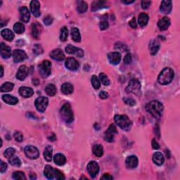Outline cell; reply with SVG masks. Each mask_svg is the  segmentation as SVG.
Instances as JSON below:
<instances>
[{
	"label": "cell",
	"instance_id": "cell-1",
	"mask_svg": "<svg viewBox=\"0 0 180 180\" xmlns=\"http://www.w3.org/2000/svg\"><path fill=\"white\" fill-rule=\"evenodd\" d=\"M163 104L160 101L156 100L149 102L146 106V110L156 118H159L161 116L163 112Z\"/></svg>",
	"mask_w": 180,
	"mask_h": 180
},
{
	"label": "cell",
	"instance_id": "cell-2",
	"mask_svg": "<svg viewBox=\"0 0 180 180\" xmlns=\"http://www.w3.org/2000/svg\"><path fill=\"white\" fill-rule=\"evenodd\" d=\"M174 73L173 70L170 68H165L159 74L158 81L161 84L165 85L170 83L174 78Z\"/></svg>",
	"mask_w": 180,
	"mask_h": 180
},
{
	"label": "cell",
	"instance_id": "cell-3",
	"mask_svg": "<svg viewBox=\"0 0 180 180\" xmlns=\"http://www.w3.org/2000/svg\"><path fill=\"white\" fill-rule=\"evenodd\" d=\"M44 174L49 179H64L65 177L63 174L62 172L59 171L58 169L54 168L49 165L45 166V170H44Z\"/></svg>",
	"mask_w": 180,
	"mask_h": 180
},
{
	"label": "cell",
	"instance_id": "cell-4",
	"mask_svg": "<svg viewBox=\"0 0 180 180\" xmlns=\"http://www.w3.org/2000/svg\"><path fill=\"white\" fill-rule=\"evenodd\" d=\"M114 119L118 125L123 130L128 131L132 127V122L126 115H116Z\"/></svg>",
	"mask_w": 180,
	"mask_h": 180
},
{
	"label": "cell",
	"instance_id": "cell-5",
	"mask_svg": "<svg viewBox=\"0 0 180 180\" xmlns=\"http://www.w3.org/2000/svg\"><path fill=\"white\" fill-rule=\"evenodd\" d=\"M61 117L64 122L66 123H71L74 120V115L73 112L72 110L71 105L68 104H65L61 108L60 110Z\"/></svg>",
	"mask_w": 180,
	"mask_h": 180
},
{
	"label": "cell",
	"instance_id": "cell-6",
	"mask_svg": "<svg viewBox=\"0 0 180 180\" xmlns=\"http://www.w3.org/2000/svg\"><path fill=\"white\" fill-rule=\"evenodd\" d=\"M141 84L137 79H132L129 82L128 86L126 87L125 91L127 94L133 93L137 94L140 92Z\"/></svg>",
	"mask_w": 180,
	"mask_h": 180
},
{
	"label": "cell",
	"instance_id": "cell-7",
	"mask_svg": "<svg viewBox=\"0 0 180 180\" xmlns=\"http://www.w3.org/2000/svg\"><path fill=\"white\" fill-rule=\"evenodd\" d=\"M39 71L42 78H47L51 74V63L48 60L42 61V63L39 66Z\"/></svg>",
	"mask_w": 180,
	"mask_h": 180
},
{
	"label": "cell",
	"instance_id": "cell-8",
	"mask_svg": "<svg viewBox=\"0 0 180 180\" xmlns=\"http://www.w3.org/2000/svg\"><path fill=\"white\" fill-rule=\"evenodd\" d=\"M49 104V100L47 97L40 96L35 99V105L37 110L39 112L43 113L47 109Z\"/></svg>",
	"mask_w": 180,
	"mask_h": 180
},
{
	"label": "cell",
	"instance_id": "cell-9",
	"mask_svg": "<svg viewBox=\"0 0 180 180\" xmlns=\"http://www.w3.org/2000/svg\"><path fill=\"white\" fill-rule=\"evenodd\" d=\"M25 153L28 158L31 160H35L39 158L40 153L38 149L33 146H28L24 149Z\"/></svg>",
	"mask_w": 180,
	"mask_h": 180
},
{
	"label": "cell",
	"instance_id": "cell-10",
	"mask_svg": "<svg viewBox=\"0 0 180 180\" xmlns=\"http://www.w3.org/2000/svg\"><path fill=\"white\" fill-rule=\"evenodd\" d=\"M87 172L92 178H94L99 172V166L96 161L89 162L87 166Z\"/></svg>",
	"mask_w": 180,
	"mask_h": 180
},
{
	"label": "cell",
	"instance_id": "cell-11",
	"mask_svg": "<svg viewBox=\"0 0 180 180\" xmlns=\"http://www.w3.org/2000/svg\"><path fill=\"white\" fill-rule=\"evenodd\" d=\"M117 133L118 131L116 127H115V126L111 124L109 127V129H108L104 133V139L108 141V142H112L114 139L115 135Z\"/></svg>",
	"mask_w": 180,
	"mask_h": 180
},
{
	"label": "cell",
	"instance_id": "cell-12",
	"mask_svg": "<svg viewBox=\"0 0 180 180\" xmlns=\"http://www.w3.org/2000/svg\"><path fill=\"white\" fill-rule=\"evenodd\" d=\"M66 52L69 54H75L76 56H79V57H83L84 56V51L82 49H79L78 47H74V46L69 45L67 46L65 49Z\"/></svg>",
	"mask_w": 180,
	"mask_h": 180
},
{
	"label": "cell",
	"instance_id": "cell-13",
	"mask_svg": "<svg viewBox=\"0 0 180 180\" xmlns=\"http://www.w3.org/2000/svg\"><path fill=\"white\" fill-rule=\"evenodd\" d=\"M27 54L24 51L20 49H15L13 52V58L14 62L20 63L27 58Z\"/></svg>",
	"mask_w": 180,
	"mask_h": 180
},
{
	"label": "cell",
	"instance_id": "cell-14",
	"mask_svg": "<svg viewBox=\"0 0 180 180\" xmlns=\"http://www.w3.org/2000/svg\"><path fill=\"white\" fill-rule=\"evenodd\" d=\"M65 65L67 68L72 71L78 70L79 66L78 61H77L75 58H72V57L68 58L66 59V61L65 62Z\"/></svg>",
	"mask_w": 180,
	"mask_h": 180
},
{
	"label": "cell",
	"instance_id": "cell-15",
	"mask_svg": "<svg viewBox=\"0 0 180 180\" xmlns=\"http://www.w3.org/2000/svg\"><path fill=\"white\" fill-rule=\"evenodd\" d=\"M30 10H31L33 16L36 18L40 17L41 15L40 12V4L37 0H33L30 2Z\"/></svg>",
	"mask_w": 180,
	"mask_h": 180
},
{
	"label": "cell",
	"instance_id": "cell-16",
	"mask_svg": "<svg viewBox=\"0 0 180 180\" xmlns=\"http://www.w3.org/2000/svg\"><path fill=\"white\" fill-rule=\"evenodd\" d=\"M125 165L127 168L134 169L138 165V158L135 156H130L126 158Z\"/></svg>",
	"mask_w": 180,
	"mask_h": 180
},
{
	"label": "cell",
	"instance_id": "cell-17",
	"mask_svg": "<svg viewBox=\"0 0 180 180\" xmlns=\"http://www.w3.org/2000/svg\"><path fill=\"white\" fill-rule=\"evenodd\" d=\"M28 73H29V70H28V67L25 65L21 66L17 72L16 78L19 80L23 81L28 75Z\"/></svg>",
	"mask_w": 180,
	"mask_h": 180
},
{
	"label": "cell",
	"instance_id": "cell-18",
	"mask_svg": "<svg viewBox=\"0 0 180 180\" xmlns=\"http://www.w3.org/2000/svg\"><path fill=\"white\" fill-rule=\"evenodd\" d=\"M50 56L51 58L56 61H63L65 58V54L61 49H56L51 51Z\"/></svg>",
	"mask_w": 180,
	"mask_h": 180
},
{
	"label": "cell",
	"instance_id": "cell-19",
	"mask_svg": "<svg viewBox=\"0 0 180 180\" xmlns=\"http://www.w3.org/2000/svg\"><path fill=\"white\" fill-rule=\"evenodd\" d=\"M108 58H109V62L113 64V65H118L120 62V60H121V55H120L119 52L115 51V52L109 54Z\"/></svg>",
	"mask_w": 180,
	"mask_h": 180
},
{
	"label": "cell",
	"instance_id": "cell-20",
	"mask_svg": "<svg viewBox=\"0 0 180 180\" xmlns=\"http://www.w3.org/2000/svg\"><path fill=\"white\" fill-rule=\"evenodd\" d=\"M42 26L39 23H35V24L32 25L31 28V33L32 37L35 39H39L40 35L42 32Z\"/></svg>",
	"mask_w": 180,
	"mask_h": 180
},
{
	"label": "cell",
	"instance_id": "cell-21",
	"mask_svg": "<svg viewBox=\"0 0 180 180\" xmlns=\"http://www.w3.org/2000/svg\"><path fill=\"white\" fill-rule=\"evenodd\" d=\"M20 15V20L24 23H28L30 19V11L27 7L22 6L19 9Z\"/></svg>",
	"mask_w": 180,
	"mask_h": 180
},
{
	"label": "cell",
	"instance_id": "cell-22",
	"mask_svg": "<svg viewBox=\"0 0 180 180\" xmlns=\"http://www.w3.org/2000/svg\"><path fill=\"white\" fill-rule=\"evenodd\" d=\"M19 94L24 98H29L34 94V91L30 87H21L19 88Z\"/></svg>",
	"mask_w": 180,
	"mask_h": 180
},
{
	"label": "cell",
	"instance_id": "cell-23",
	"mask_svg": "<svg viewBox=\"0 0 180 180\" xmlns=\"http://www.w3.org/2000/svg\"><path fill=\"white\" fill-rule=\"evenodd\" d=\"M172 9L171 1H163L161 4L160 10L165 14H168L171 12Z\"/></svg>",
	"mask_w": 180,
	"mask_h": 180
},
{
	"label": "cell",
	"instance_id": "cell-24",
	"mask_svg": "<svg viewBox=\"0 0 180 180\" xmlns=\"http://www.w3.org/2000/svg\"><path fill=\"white\" fill-rule=\"evenodd\" d=\"M1 56L4 59L9 58L11 56V48L3 42L1 43Z\"/></svg>",
	"mask_w": 180,
	"mask_h": 180
},
{
	"label": "cell",
	"instance_id": "cell-25",
	"mask_svg": "<svg viewBox=\"0 0 180 180\" xmlns=\"http://www.w3.org/2000/svg\"><path fill=\"white\" fill-rule=\"evenodd\" d=\"M169 25H170V19L168 17H163L158 23V26L162 31L166 30Z\"/></svg>",
	"mask_w": 180,
	"mask_h": 180
},
{
	"label": "cell",
	"instance_id": "cell-26",
	"mask_svg": "<svg viewBox=\"0 0 180 180\" xmlns=\"http://www.w3.org/2000/svg\"><path fill=\"white\" fill-rule=\"evenodd\" d=\"M2 99L3 101L7 104L9 105H16L19 102V99L16 97L13 96L9 94H4L2 95Z\"/></svg>",
	"mask_w": 180,
	"mask_h": 180
},
{
	"label": "cell",
	"instance_id": "cell-27",
	"mask_svg": "<svg viewBox=\"0 0 180 180\" xmlns=\"http://www.w3.org/2000/svg\"><path fill=\"white\" fill-rule=\"evenodd\" d=\"M54 161L57 165L62 166L66 163V158L62 153H57L54 157Z\"/></svg>",
	"mask_w": 180,
	"mask_h": 180
},
{
	"label": "cell",
	"instance_id": "cell-28",
	"mask_svg": "<svg viewBox=\"0 0 180 180\" xmlns=\"http://www.w3.org/2000/svg\"><path fill=\"white\" fill-rule=\"evenodd\" d=\"M152 159L154 163L156 164L157 165H161L163 164L165 161L164 156L161 152H156L154 153L153 155Z\"/></svg>",
	"mask_w": 180,
	"mask_h": 180
},
{
	"label": "cell",
	"instance_id": "cell-29",
	"mask_svg": "<svg viewBox=\"0 0 180 180\" xmlns=\"http://www.w3.org/2000/svg\"><path fill=\"white\" fill-rule=\"evenodd\" d=\"M160 48V44L156 40L151 41L149 45V50H150V53L151 55H156L159 50Z\"/></svg>",
	"mask_w": 180,
	"mask_h": 180
},
{
	"label": "cell",
	"instance_id": "cell-30",
	"mask_svg": "<svg viewBox=\"0 0 180 180\" xmlns=\"http://www.w3.org/2000/svg\"><path fill=\"white\" fill-rule=\"evenodd\" d=\"M1 35L4 39L9 41V42H11L14 38V32L9 29L2 30L1 31Z\"/></svg>",
	"mask_w": 180,
	"mask_h": 180
},
{
	"label": "cell",
	"instance_id": "cell-31",
	"mask_svg": "<svg viewBox=\"0 0 180 180\" xmlns=\"http://www.w3.org/2000/svg\"><path fill=\"white\" fill-rule=\"evenodd\" d=\"M61 90V92L64 94H71L73 92L74 88H73V86L72 85L71 83H68V82H66V83H64L62 84Z\"/></svg>",
	"mask_w": 180,
	"mask_h": 180
},
{
	"label": "cell",
	"instance_id": "cell-32",
	"mask_svg": "<svg viewBox=\"0 0 180 180\" xmlns=\"http://www.w3.org/2000/svg\"><path fill=\"white\" fill-rule=\"evenodd\" d=\"M148 16L145 13H141L139 16L138 22L141 27H144L148 24Z\"/></svg>",
	"mask_w": 180,
	"mask_h": 180
},
{
	"label": "cell",
	"instance_id": "cell-33",
	"mask_svg": "<svg viewBox=\"0 0 180 180\" xmlns=\"http://www.w3.org/2000/svg\"><path fill=\"white\" fill-rule=\"evenodd\" d=\"M71 37L75 42H79L81 41V36L79 30L77 28H73L71 29Z\"/></svg>",
	"mask_w": 180,
	"mask_h": 180
},
{
	"label": "cell",
	"instance_id": "cell-34",
	"mask_svg": "<svg viewBox=\"0 0 180 180\" xmlns=\"http://www.w3.org/2000/svg\"><path fill=\"white\" fill-rule=\"evenodd\" d=\"M52 151L53 148L51 146H47L44 151V157H45V160L48 162H50L52 158Z\"/></svg>",
	"mask_w": 180,
	"mask_h": 180
},
{
	"label": "cell",
	"instance_id": "cell-35",
	"mask_svg": "<svg viewBox=\"0 0 180 180\" xmlns=\"http://www.w3.org/2000/svg\"><path fill=\"white\" fill-rule=\"evenodd\" d=\"M92 151L95 156L96 157H101L104 154V149L103 146L100 144H96L92 148Z\"/></svg>",
	"mask_w": 180,
	"mask_h": 180
},
{
	"label": "cell",
	"instance_id": "cell-36",
	"mask_svg": "<svg viewBox=\"0 0 180 180\" xmlns=\"http://www.w3.org/2000/svg\"><path fill=\"white\" fill-rule=\"evenodd\" d=\"M45 92L49 96H54L56 93V87L53 84H49L46 87Z\"/></svg>",
	"mask_w": 180,
	"mask_h": 180
},
{
	"label": "cell",
	"instance_id": "cell-37",
	"mask_svg": "<svg viewBox=\"0 0 180 180\" xmlns=\"http://www.w3.org/2000/svg\"><path fill=\"white\" fill-rule=\"evenodd\" d=\"M14 83H11V82H6L2 84L1 87V92H8L11 91L14 89Z\"/></svg>",
	"mask_w": 180,
	"mask_h": 180
},
{
	"label": "cell",
	"instance_id": "cell-38",
	"mask_svg": "<svg viewBox=\"0 0 180 180\" xmlns=\"http://www.w3.org/2000/svg\"><path fill=\"white\" fill-rule=\"evenodd\" d=\"M87 9H88V5L85 2L83 1H79L78 2V7H77V10L79 13H85L87 11Z\"/></svg>",
	"mask_w": 180,
	"mask_h": 180
},
{
	"label": "cell",
	"instance_id": "cell-39",
	"mask_svg": "<svg viewBox=\"0 0 180 180\" xmlns=\"http://www.w3.org/2000/svg\"><path fill=\"white\" fill-rule=\"evenodd\" d=\"M14 30L17 34H22L25 32V25L21 23H16L14 25Z\"/></svg>",
	"mask_w": 180,
	"mask_h": 180
},
{
	"label": "cell",
	"instance_id": "cell-40",
	"mask_svg": "<svg viewBox=\"0 0 180 180\" xmlns=\"http://www.w3.org/2000/svg\"><path fill=\"white\" fill-rule=\"evenodd\" d=\"M68 37V28L66 26H63L61 29V34H60V40L62 42H65L67 40Z\"/></svg>",
	"mask_w": 180,
	"mask_h": 180
},
{
	"label": "cell",
	"instance_id": "cell-41",
	"mask_svg": "<svg viewBox=\"0 0 180 180\" xmlns=\"http://www.w3.org/2000/svg\"><path fill=\"white\" fill-rule=\"evenodd\" d=\"M105 4V2L103 1H94L92 4V11H96L99 9H101L102 6H104Z\"/></svg>",
	"mask_w": 180,
	"mask_h": 180
},
{
	"label": "cell",
	"instance_id": "cell-42",
	"mask_svg": "<svg viewBox=\"0 0 180 180\" xmlns=\"http://www.w3.org/2000/svg\"><path fill=\"white\" fill-rule=\"evenodd\" d=\"M92 84L95 89H99L101 87V83H100L99 79L97 78L96 75H92L91 78Z\"/></svg>",
	"mask_w": 180,
	"mask_h": 180
},
{
	"label": "cell",
	"instance_id": "cell-43",
	"mask_svg": "<svg viewBox=\"0 0 180 180\" xmlns=\"http://www.w3.org/2000/svg\"><path fill=\"white\" fill-rule=\"evenodd\" d=\"M13 178L16 180H24L26 179V177L24 174V172L21 171H16L13 173Z\"/></svg>",
	"mask_w": 180,
	"mask_h": 180
},
{
	"label": "cell",
	"instance_id": "cell-44",
	"mask_svg": "<svg viewBox=\"0 0 180 180\" xmlns=\"http://www.w3.org/2000/svg\"><path fill=\"white\" fill-rule=\"evenodd\" d=\"M99 78H100V79H101V81L103 83V84H104L105 86H109L110 84L109 79L105 73H100L99 74Z\"/></svg>",
	"mask_w": 180,
	"mask_h": 180
},
{
	"label": "cell",
	"instance_id": "cell-45",
	"mask_svg": "<svg viewBox=\"0 0 180 180\" xmlns=\"http://www.w3.org/2000/svg\"><path fill=\"white\" fill-rule=\"evenodd\" d=\"M9 163L13 166L19 167L21 165V161L18 157H12L11 158L9 159Z\"/></svg>",
	"mask_w": 180,
	"mask_h": 180
},
{
	"label": "cell",
	"instance_id": "cell-46",
	"mask_svg": "<svg viewBox=\"0 0 180 180\" xmlns=\"http://www.w3.org/2000/svg\"><path fill=\"white\" fill-rule=\"evenodd\" d=\"M15 152H16V151H15L14 148H7L6 151H5L4 155L6 158H8L9 160L10 158H11L12 157L14 156Z\"/></svg>",
	"mask_w": 180,
	"mask_h": 180
},
{
	"label": "cell",
	"instance_id": "cell-47",
	"mask_svg": "<svg viewBox=\"0 0 180 180\" xmlns=\"http://www.w3.org/2000/svg\"><path fill=\"white\" fill-rule=\"evenodd\" d=\"M33 53L36 55H40L43 53V49L40 45H35L33 47Z\"/></svg>",
	"mask_w": 180,
	"mask_h": 180
},
{
	"label": "cell",
	"instance_id": "cell-48",
	"mask_svg": "<svg viewBox=\"0 0 180 180\" xmlns=\"http://www.w3.org/2000/svg\"><path fill=\"white\" fill-rule=\"evenodd\" d=\"M14 136L15 139H16L17 141H19V142H21V141L24 140V136H23L21 132H16L14 133Z\"/></svg>",
	"mask_w": 180,
	"mask_h": 180
},
{
	"label": "cell",
	"instance_id": "cell-49",
	"mask_svg": "<svg viewBox=\"0 0 180 180\" xmlns=\"http://www.w3.org/2000/svg\"><path fill=\"white\" fill-rule=\"evenodd\" d=\"M43 21H44V24H45L46 25H49L52 24L53 18L51 16L48 15V16H47L45 18V19H44Z\"/></svg>",
	"mask_w": 180,
	"mask_h": 180
},
{
	"label": "cell",
	"instance_id": "cell-50",
	"mask_svg": "<svg viewBox=\"0 0 180 180\" xmlns=\"http://www.w3.org/2000/svg\"><path fill=\"white\" fill-rule=\"evenodd\" d=\"M123 101H125V104H127V105H130L131 106H135L136 104V102L134 99H131V98H124L123 99Z\"/></svg>",
	"mask_w": 180,
	"mask_h": 180
},
{
	"label": "cell",
	"instance_id": "cell-51",
	"mask_svg": "<svg viewBox=\"0 0 180 180\" xmlns=\"http://www.w3.org/2000/svg\"><path fill=\"white\" fill-rule=\"evenodd\" d=\"M99 27H100V30H105L109 27V24L106 20H104V21L101 22V24H100L99 25Z\"/></svg>",
	"mask_w": 180,
	"mask_h": 180
},
{
	"label": "cell",
	"instance_id": "cell-52",
	"mask_svg": "<svg viewBox=\"0 0 180 180\" xmlns=\"http://www.w3.org/2000/svg\"><path fill=\"white\" fill-rule=\"evenodd\" d=\"M132 61V56H131L130 54H127V55L125 56L124 58V63L125 64H130L131 63Z\"/></svg>",
	"mask_w": 180,
	"mask_h": 180
},
{
	"label": "cell",
	"instance_id": "cell-53",
	"mask_svg": "<svg viewBox=\"0 0 180 180\" xmlns=\"http://www.w3.org/2000/svg\"><path fill=\"white\" fill-rule=\"evenodd\" d=\"M151 4V1H141V6L144 9H148Z\"/></svg>",
	"mask_w": 180,
	"mask_h": 180
},
{
	"label": "cell",
	"instance_id": "cell-54",
	"mask_svg": "<svg viewBox=\"0 0 180 180\" xmlns=\"http://www.w3.org/2000/svg\"><path fill=\"white\" fill-rule=\"evenodd\" d=\"M7 169V164L4 163L3 161H1V165H0V171L2 173H3Z\"/></svg>",
	"mask_w": 180,
	"mask_h": 180
},
{
	"label": "cell",
	"instance_id": "cell-55",
	"mask_svg": "<svg viewBox=\"0 0 180 180\" xmlns=\"http://www.w3.org/2000/svg\"><path fill=\"white\" fill-rule=\"evenodd\" d=\"M151 144H152V147L154 149H159V148H160V145H159V144L156 141L155 139H152V142H151Z\"/></svg>",
	"mask_w": 180,
	"mask_h": 180
},
{
	"label": "cell",
	"instance_id": "cell-56",
	"mask_svg": "<svg viewBox=\"0 0 180 180\" xmlns=\"http://www.w3.org/2000/svg\"><path fill=\"white\" fill-rule=\"evenodd\" d=\"M99 97L101 99H107L108 97H109V94L107 93V92H104V91H102L100 92V94H99Z\"/></svg>",
	"mask_w": 180,
	"mask_h": 180
},
{
	"label": "cell",
	"instance_id": "cell-57",
	"mask_svg": "<svg viewBox=\"0 0 180 180\" xmlns=\"http://www.w3.org/2000/svg\"><path fill=\"white\" fill-rule=\"evenodd\" d=\"M113 179H114V177L111 175H110L109 174H104V175L101 177V179L103 180H111Z\"/></svg>",
	"mask_w": 180,
	"mask_h": 180
},
{
	"label": "cell",
	"instance_id": "cell-58",
	"mask_svg": "<svg viewBox=\"0 0 180 180\" xmlns=\"http://www.w3.org/2000/svg\"><path fill=\"white\" fill-rule=\"evenodd\" d=\"M130 25L132 28H137V23H136L135 18H133V19L130 20Z\"/></svg>",
	"mask_w": 180,
	"mask_h": 180
},
{
	"label": "cell",
	"instance_id": "cell-59",
	"mask_svg": "<svg viewBox=\"0 0 180 180\" xmlns=\"http://www.w3.org/2000/svg\"><path fill=\"white\" fill-rule=\"evenodd\" d=\"M48 139L49 140H51V141H56V136L54 135V134H52V135H51L50 137H48Z\"/></svg>",
	"mask_w": 180,
	"mask_h": 180
},
{
	"label": "cell",
	"instance_id": "cell-60",
	"mask_svg": "<svg viewBox=\"0 0 180 180\" xmlns=\"http://www.w3.org/2000/svg\"><path fill=\"white\" fill-rule=\"evenodd\" d=\"M122 2L124 4H130L134 3L135 1H134V0H132V1H122Z\"/></svg>",
	"mask_w": 180,
	"mask_h": 180
},
{
	"label": "cell",
	"instance_id": "cell-61",
	"mask_svg": "<svg viewBox=\"0 0 180 180\" xmlns=\"http://www.w3.org/2000/svg\"><path fill=\"white\" fill-rule=\"evenodd\" d=\"M1 70H2L1 78H2V76H3V75H4V68H3V66H1Z\"/></svg>",
	"mask_w": 180,
	"mask_h": 180
},
{
	"label": "cell",
	"instance_id": "cell-62",
	"mask_svg": "<svg viewBox=\"0 0 180 180\" xmlns=\"http://www.w3.org/2000/svg\"><path fill=\"white\" fill-rule=\"evenodd\" d=\"M30 179H36V176L35 175V174H32H32H30Z\"/></svg>",
	"mask_w": 180,
	"mask_h": 180
}]
</instances>
